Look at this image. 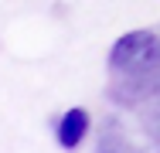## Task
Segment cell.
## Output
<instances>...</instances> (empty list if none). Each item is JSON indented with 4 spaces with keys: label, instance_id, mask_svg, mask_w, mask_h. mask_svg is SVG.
Returning a JSON list of instances; mask_svg holds the SVG:
<instances>
[{
    "label": "cell",
    "instance_id": "1",
    "mask_svg": "<svg viewBox=\"0 0 160 153\" xmlns=\"http://www.w3.org/2000/svg\"><path fill=\"white\" fill-rule=\"evenodd\" d=\"M109 65L116 72L126 75H147L160 68V37L153 31H129L123 34L112 51H109Z\"/></svg>",
    "mask_w": 160,
    "mask_h": 153
},
{
    "label": "cell",
    "instance_id": "2",
    "mask_svg": "<svg viewBox=\"0 0 160 153\" xmlns=\"http://www.w3.org/2000/svg\"><path fill=\"white\" fill-rule=\"evenodd\" d=\"M85 136H89V112L75 106V109H68L62 119H58V143L72 150V146H78Z\"/></svg>",
    "mask_w": 160,
    "mask_h": 153
},
{
    "label": "cell",
    "instance_id": "3",
    "mask_svg": "<svg viewBox=\"0 0 160 153\" xmlns=\"http://www.w3.org/2000/svg\"><path fill=\"white\" fill-rule=\"evenodd\" d=\"M99 153H133V150L126 146V140H123V136L116 140V150H112V146H109V136H106V140L99 143Z\"/></svg>",
    "mask_w": 160,
    "mask_h": 153
}]
</instances>
